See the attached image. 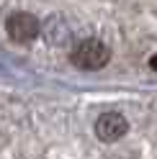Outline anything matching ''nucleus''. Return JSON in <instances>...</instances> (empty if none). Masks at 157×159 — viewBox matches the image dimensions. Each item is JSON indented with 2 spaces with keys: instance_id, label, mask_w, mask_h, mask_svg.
<instances>
[{
  "instance_id": "20e7f679",
  "label": "nucleus",
  "mask_w": 157,
  "mask_h": 159,
  "mask_svg": "<svg viewBox=\"0 0 157 159\" xmlns=\"http://www.w3.org/2000/svg\"><path fill=\"white\" fill-rule=\"evenodd\" d=\"M150 67H152V69H155V72H157V54H155V57L150 59Z\"/></svg>"
},
{
  "instance_id": "f03ea898",
  "label": "nucleus",
  "mask_w": 157,
  "mask_h": 159,
  "mask_svg": "<svg viewBox=\"0 0 157 159\" xmlns=\"http://www.w3.org/2000/svg\"><path fill=\"white\" fill-rule=\"evenodd\" d=\"M5 31H8V36H11L13 41H18V44H28V41H34V39L39 36L41 26H39V18H36V16L18 11V13H13V16H8Z\"/></svg>"
},
{
  "instance_id": "7ed1b4c3",
  "label": "nucleus",
  "mask_w": 157,
  "mask_h": 159,
  "mask_svg": "<svg viewBox=\"0 0 157 159\" xmlns=\"http://www.w3.org/2000/svg\"><path fill=\"white\" fill-rule=\"evenodd\" d=\"M126 131H129V121H126L121 113H116V111L103 113V116L95 121V136L101 139V141H106V144L119 141Z\"/></svg>"
},
{
  "instance_id": "f257e3e1",
  "label": "nucleus",
  "mask_w": 157,
  "mask_h": 159,
  "mask_svg": "<svg viewBox=\"0 0 157 159\" xmlns=\"http://www.w3.org/2000/svg\"><path fill=\"white\" fill-rule=\"evenodd\" d=\"M70 59H72V64L80 67V69H101V67L108 64L111 52H108V46L103 41H98V39H85V41H80L72 49Z\"/></svg>"
}]
</instances>
